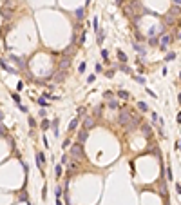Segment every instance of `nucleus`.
Segmentation results:
<instances>
[{
  "label": "nucleus",
  "instance_id": "f257e3e1",
  "mask_svg": "<svg viewBox=\"0 0 181 205\" xmlns=\"http://www.w3.org/2000/svg\"><path fill=\"white\" fill-rule=\"evenodd\" d=\"M130 120H132V111H129V109H122L119 111V114H118V124L119 125L127 127L130 124Z\"/></svg>",
  "mask_w": 181,
  "mask_h": 205
},
{
  "label": "nucleus",
  "instance_id": "f03ea898",
  "mask_svg": "<svg viewBox=\"0 0 181 205\" xmlns=\"http://www.w3.org/2000/svg\"><path fill=\"white\" fill-rule=\"evenodd\" d=\"M71 156L74 160H78L80 156H83V143H73V147H71Z\"/></svg>",
  "mask_w": 181,
  "mask_h": 205
},
{
  "label": "nucleus",
  "instance_id": "7ed1b4c3",
  "mask_svg": "<svg viewBox=\"0 0 181 205\" xmlns=\"http://www.w3.org/2000/svg\"><path fill=\"white\" fill-rule=\"evenodd\" d=\"M94 125H96L94 116H85V118H83V122H82V129H85V131H91Z\"/></svg>",
  "mask_w": 181,
  "mask_h": 205
},
{
  "label": "nucleus",
  "instance_id": "20e7f679",
  "mask_svg": "<svg viewBox=\"0 0 181 205\" xmlns=\"http://www.w3.org/2000/svg\"><path fill=\"white\" fill-rule=\"evenodd\" d=\"M170 40H172V36L170 35H161V36H159V46H161V49L165 51L167 49V46L170 44Z\"/></svg>",
  "mask_w": 181,
  "mask_h": 205
},
{
  "label": "nucleus",
  "instance_id": "39448f33",
  "mask_svg": "<svg viewBox=\"0 0 181 205\" xmlns=\"http://www.w3.org/2000/svg\"><path fill=\"white\" fill-rule=\"evenodd\" d=\"M44 161H45V156H44V153L42 151H36V167L42 171L44 169Z\"/></svg>",
  "mask_w": 181,
  "mask_h": 205
},
{
  "label": "nucleus",
  "instance_id": "423d86ee",
  "mask_svg": "<svg viewBox=\"0 0 181 205\" xmlns=\"http://www.w3.org/2000/svg\"><path fill=\"white\" fill-rule=\"evenodd\" d=\"M87 138H89V131H85V129L78 131V143H85Z\"/></svg>",
  "mask_w": 181,
  "mask_h": 205
},
{
  "label": "nucleus",
  "instance_id": "0eeeda50",
  "mask_svg": "<svg viewBox=\"0 0 181 205\" xmlns=\"http://www.w3.org/2000/svg\"><path fill=\"white\" fill-rule=\"evenodd\" d=\"M69 66H71V58H69V56L62 58V62H60V69H62V71L65 69V71H67V69H69Z\"/></svg>",
  "mask_w": 181,
  "mask_h": 205
},
{
  "label": "nucleus",
  "instance_id": "6e6552de",
  "mask_svg": "<svg viewBox=\"0 0 181 205\" xmlns=\"http://www.w3.org/2000/svg\"><path fill=\"white\" fill-rule=\"evenodd\" d=\"M132 47H134V51H136V53H139L141 56H143V55L147 53V51H145V47H143L141 44H138V42H134V44H132Z\"/></svg>",
  "mask_w": 181,
  "mask_h": 205
},
{
  "label": "nucleus",
  "instance_id": "1a4fd4ad",
  "mask_svg": "<svg viewBox=\"0 0 181 205\" xmlns=\"http://www.w3.org/2000/svg\"><path fill=\"white\" fill-rule=\"evenodd\" d=\"M116 53H118V60H119V62H122V64H127V62H129V58H127V55H125V53H123L122 49H118Z\"/></svg>",
  "mask_w": 181,
  "mask_h": 205
},
{
  "label": "nucleus",
  "instance_id": "9d476101",
  "mask_svg": "<svg viewBox=\"0 0 181 205\" xmlns=\"http://www.w3.org/2000/svg\"><path fill=\"white\" fill-rule=\"evenodd\" d=\"M74 15H76L78 20H83V18H85V7H78V9L74 11Z\"/></svg>",
  "mask_w": 181,
  "mask_h": 205
},
{
  "label": "nucleus",
  "instance_id": "9b49d317",
  "mask_svg": "<svg viewBox=\"0 0 181 205\" xmlns=\"http://www.w3.org/2000/svg\"><path fill=\"white\" fill-rule=\"evenodd\" d=\"M78 122H80V118H73V120H71V124H69V133H73V131L78 129Z\"/></svg>",
  "mask_w": 181,
  "mask_h": 205
},
{
  "label": "nucleus",
  "instance_id": "f8f14e48",
  "mask_svg": "<svg viewBox=\"0 0 181 205\" xmlns=\"http://www.w3.org/2000/svg\"><path fill=\"white\" fill-rule=\"evenodd\" d=\"M141 131H143V134H145L147 138H150V133H152V127H150L149 124H143V125H141Z\"/></svg>",
  "mask_w": 181,
  "mask_h": 205
},
{
  "label": "nucleus",
  "instance_id": "ddd939ff",
  "mask_svg": "<svg viewBox=\"0 0 181 205\" xmlns=\"http://www.w3.org/2000/svg\"><path fill=\"white\" fill-rule=\"evenodd\" d=\"M0 13H2V18H4V20H9L11 15H13V11H11V9H6V7H2V11H0Z\"/></svg>",
  "mask_w": 181,
  "mask_h": 205
},
{
  "label": "nucleus",
  "instance_id": "4468645a",
  "mask_svg": "<svg viewBox=\"0 0 181 205\" xmlns=\"http://www.w3.org/2000/svg\"><path fill=\"white\" fill-rule=\"evenodd\" d=\"M103 40H105V31H103V29H100V31H98V38H96V42L102 46V44H103Z\"/></svg>",
  "mask_w": 181,
  "mask_h": 205
},
{
  "label": "nucleus",
  "instance_id": "2eb2a0df",
  "mask_svg": "<svg viewBox=\"0 0 181 205\" xmlns=\"http://www.w3.org/2000/svg\"><path fill=\"white\" fill-rule=\"evenodd\" d=\"M36 104H38V105H40V107H42V109H44V107H47V105H49V104H47V98H44V96H40V98H38V100H36Z\"/></svg>",
  "mask_w": 181,
  "mask_h": 205
},
{
  "label": "nucleus",
  "instance_id": "dca6fc26",
  "mask_svg": "<svg viewBox=\"0 0 181 205\" xmlns=\"http://www.w3.org/2000/svg\"><path fill=\"white\" fill-rule=\"evenodd\" d=\"M102 111H103V105H102V104L96 105V107H94V118H100V116H102Z\"/></svg>",
  "mask_w": 181,
  "mask_h": 205
},
{
  "label": "nucleus",
  "instance_id": "f3484780",
  "mask_svg": "<svg viewBox=\"0 0 181 205\" xmlns=\"http://www.w3.org/2000/svg\"><path fill=\"white\" fill-rule=\"evenodd\" d=\"M138 109L141 111V113H147L149 111V105L145 104V102H138Z\"/></svg>",
  "mask_w": 181,
  "mask_h": 205
},
{
  "label": "nucleus",
  "instance_id": "a211bd4d",
  "mask_svg": "<svg viewBox=\"0 0 181 205\" xmlns=\"http://www.w3.org/2000/svg\"><path fill=\"white\" fill-rule=\"evenodd\" d=\"M40 127H42V131H47V129L51 127V122H49L47 118H44V120H42V125H40Z\"/></svg>",
  "mask_w": 181,
  "mask_h": 205
},
{
  "label": "nucleus",
  "instance_id": "6ab92c4d",
  "mask_svg": "<svg viewBox=\"0 0 181 205\" xmlns=\"http://www.w3.org/2000/svg\"><path fill=\"white\" fill-rule=\"evenodd\" d=\"M0 66H2V69H6V71H9V73H13V74L16 73V71H15L13 67H9V66H7V64L4 62V60H0Z\"/></svg>",
  "mask_w": 181,
  "mask_h": 205
},
{
  "label": "nucleus",
  "instance_id": "aec40b11",
  "mask_svg": "<svg viewBox=\"0 0 181 205\" xmlns=\"http://www.w3.org/2000/svg\"><path fill=\"white\" fill-rule=\"evenodd\" d=\"M53 129H54V136H60V131H58V118L53 120Z\"/></svg>",
  "mask_w": 181,
  "mask_h": 205
},
{
  "label": "nucleus",
  "instance_id": "412c9836",
  "mask_svg": "<svg viewBox=\"0 0 181 205\" xmlns=\"http://www.w3.org/2000/svg\"><path fill=\"white\" fill-rule=\"evenodd\" d=\"M119 107V102L118 100H111L109 102V109H118Z\"/></svg>",
  "mask_w": 181,
  "mask_h": 205
},
{
  "label": "nucleus",
  "instance_id": "4be33fe9",
  "mask_svg": "<svg viewBox=\"0 0 181 205\" xmlns=\"http://www.w3.org/2000/svg\"><path fill=\"white\" fill-rule=\"evenodd\" d=\"M67 163H69V156L62 154V158H60V165H67Z\"/></svg>",
  "mask_w": 181,
  "mask_h": 205
},
{
  "label": "nucleus",
  "instance_id": "5701e85b",
  "mask_svg": "<svg viewBox=\"0 0 181 205\" xmlns=\"http://www.w3.org/2000/svg\"><path fill=\"white\" fill-rule=\"evenodd\" d=\"M149 44H150V46H158V44H159V36H152V38H149Z\"/></svg>",
  "mask_w": 181,
  "mask_h": 205
},
{
  "label": "nucleus",
  "instance_id": "b1692460",
  "mask_svg": "<svg viewBox=\"0 0 181 205\" xmlns=\"http://www.w3.org/2000/svg\"><path fill=\"white\" fill-rule=\"evenodd\" d=\"M62 165H54V174H56V178H60V176H62Z\"/></svg>",
  "mask_w": 181,
  "mask_h": 205
},
{
  "label": "nucleus",
  "instance_id": "393cba45",
  "mask_svg": "<svg viewBox=\"0 0 181 205\" xmlns=\"http://www.w3.org/2000/svg\"><path fill=\"white\" fill-rule=\"evenodd\" d=\"M118 96H119V98H122V100H127V98H129V93L122 89V91H118Z\"/></svg>",
  "mask_w": 181,
  "mask_h": 205
},
{
  "label": "nucleus",
  "instance_id": "a878e982",
  "mask_svg": "<svg viewBox=\"0 0 181 205\" xmlns=\"http://www.w3.org/2000/svg\"><path fill=\"white\" fill-rule=\"evenodd\" d=\"M176 58V53L174 51H170V53H167V56H165V60H167V62H172V60Z\"/></svg>",
  "mask_w": 181,
  "mask_h": 205
},
{
  "label": "nucleus",
  "instance_id": "bb28decb",
  "mask_svg": "<svg viewBox=\"0 0 181 205\" xmlns=\"http://www.w3.org/2000/svg\"><path fill=\"white\" fill-rule=\"evenodd\" d=\"M132 78H134V80H136V82H138V84H145V78H143V76H141V74H134V76H132Z\"/></svg>",
  "mask_w": 181,
  "mask_h": 205
},
{
  "label": "nucleus",
  "instance_id": "cd10ccee",
  "mask_svg": "<svg viewBox=\"0 0 181 205\" xmlns=\"http://www.w3.org/2000/svg\"><path fill=\"white\" fill-rule=\"evenodd\" d=\"M64 76H65V73H64L62 69H60V71H58V76H56L54 80H56V82H62V80H64Z\"/></svg>",
  "mask_w": 181,
  "mask_h": 205
},
{
  "label": "nucleus",
  "instance_id": "c85d7f7f",
  "mask_svg": "<svg viewBox=\"0 0 181 205\" xmlns=\"http://www.w3.org/2000/svg\"><path fill=\"white\" fill-rule=\"evenodd\" d=\"M152 124H159V116L156 111H152Z\"/></svg>",
  "mask_w": 181,
  "mask_h": 205
},
{
  "label": "nucleus",
  "instance_id": "c756f323",
  "mask_svg": "<svg viewBox=\"0 0 181 205\" xmlns=\"http://www.w3.org/2000/svg\"><path fill=\"white\" fill-rule=\"evenodd\" d=\"M92 27H94V33L100 31V27H98V16H94V20H92Z\"/></svg>",
  "mask_w": 181,
  "mask_h": 205
},
{
  "label": "nucleus",
  "instance_id": "7c9ffc66",
  "mask_svg": "<svg viewBox=\"0 0 181 205\" xmlns=\"http://www.w3.org/2000/svg\"><path fill=\"white\" fill-rule=\"evenodd\" d=\"M102 58L105 60V62H109V51L107 49H102Z\"/></svg>",
  "mask_w": 181,
  "mask_h": 205
},
{
  "label": "nucleus",
  "instance_id": "2f4dec72",
  "mask_svg": "<svg viewBox=\"0 0 181 205\" xmlns=\"http://www.w3.org/2000/svg\"><path fill=\"white\" fill-rule=\"evenodd\" d=\"M174 22H176V20H174V18H172L170 15H168V16H165V24H168V26H172Z\"/></svg>",
  "mask_w": 181,
  "mask_h": 205
},
{
  "label": "nucleus",
  "instance_id": "473e14b6",
  "mask_svg": "<svg viewBox=\"0 0 181 205\" xmlns=\"http://www.w3.org/2000/svg\"><path fill=\"white\" fill-rule=\"evenodd\" d=\"M54 194H56V198H62V194H64V189H62V187H56Z\"/></svg>",
  "mask_w": 181,
  "mask_h": 205
},
{
  "label": "nucleus",
  "instance_id": "72a5a7b5",
  "mask_svg": "<svg viewBox=\"0 0 181 205\" xmlns=\"http://www.w3.org/2000/svg\"><path fill=\"white\" fill-rule=\"evenodd\" d=\"M119 69H122L123 73H127V74L130 73V67H129V66H125V64H122V66H119Z\"/></svg>",
  "mask_w": 181,
  "mask_h": 205
},
{
  "label": "nucleus",
  "instance_id": "f704fd0d",
  "mask_svg": "<svg viewBox=\"0 0 181 205\" xmlns=\"http://www.w3.org/2000/svg\"><path fill=\"white\" fill-rule=\"evenodd\" d=\"M85 67H87V64L82 62V64H80V67H78V73H85Z\"/></svg>",
  "mask_w": 181,
  "mask_h": 205
},
{
  "label": "nucleus",
  "instance_id": "c9c22d12",
  "mask_svg": "<svg viewBox=\"0 0 181 205\" xmlns=\"http://www.w3.org/2000/svg\"><path fill=\"white\" fill-rule=\"evenodd\" d=\"M76 113H78V116H83V114H85V107H78Z\"/></svg>",
  "mask_w": 181,
  "mask_h": 205
},
{
  "label": "nucleus",
  "instance_id": "e433bc0d",
  "mask_svg": "<svg viewBox=\"0 0 181 205\" xmlns=\"http://www.w3.org/2000/svg\"><path fill=\"white\" fill-rule=\"evenodd\" d=\"M94 80H96V74H89V76H87V84H92Z\"/></svg>",
  "mask_w": 181,
  "mask_h": 205
},
{
  "label": "nucleus",
  "instance_id": "4c0bfd02",
  "mask_svg": "<svg viewBox=\"0 0 181 205\" xmlns=\"http://www.w3.org/2000/svg\"><path fill=\"white\" fill-rule=\"evenodd\" d=\"M69 145H71V140H69V138H65V140H64V143H62V147L65 149V147H69Z\"/></svg>",
  "mask_w": 181,
  "mask_h": 205
},
{
  "label": "nucleus",
  "instance_id": "58836bf2",
  "mask_svg": "<svg viewBox=\"0 0 181 205\" xmlns=\"http://www.w3.org/2000/svg\"><path fill=\"white\" fill-rule=\"evenodd\" d=\"M34 125H36V122H34V118H31V116H29V127H31V129H34Z\"/></svg>",
  "mask_w": 181,
  "mask_h": 205
},
{
  "label": "nucleus",
  "instance_id": "ea45409f",
  "mask_svg": "<svg viewBox=\"0 0 181 205\" xmlns=\"http://www.w3.org/2000/svg\"><path fill=\"white\" fill-rule=\"evenodd\" d=\"M172 178H174V176H172V169L168 167V169H167V180H172Z\"/></svg>",
  "mask_w": 181,
  "mask_h": 205
},
{
  "label": "nucleus",
  "instance_id": "a19ab883",
  "mask_svg": "<svg viewBox=\"0 0 181 205\" xmlns=\"http://www.w3.org/2000/svg\"><path fill=\"white\" fill-rule=\"evenodd\" d=\"M11 96H13V100H15V102H16V104H20V96H18V94H16V93H13V94H11Z\"/></svg>",
  "mask_w": 181,
  "mask_h": 205
},
{
  "label": "nucleus",
  "instance_id": "79ce46f5",
  "mask_svg": "<svg viewBox=\"0 0 181 205\" xmlns=\"http://www.w3.org/2000/svg\"><path fill=\"white\" fill-rule=\"evenodd\" d=\"M103 98H112V91H105L103 93Z\"/></svg>",
  "mask_w": 181,
  "mask_h": 205
},
{
  "label": "nucleus",
  "instance_id": "37998d69",
  "mask_svg": "<svg viewBox=\"0 0 181 205\" xmlns=\"http://www.w3.org/2000/svg\"><path fill=\"white\" fill-rule=\"evenodd\" d=\"M107 78H112L114 76V69H111V71H107V74H105Z\"/></svg>",
  "mask_w": 181,
  "mask_h": 205
},
{
  "label": "nucleus",
  "instance_id": "c03bdc74",
  "mask_svg": "<svg viewBox=\"0 0 181 205\" xmlns=\"http://www.w3.org/2000/svg\"><path fill=\"white\" fill-rule=\"evenodd\" d=\"M94 69H96V73H102V69H103V67H102V64H96V67H94Z\"/></svg>",
  "mask_w": 181,
  "mask_h": 205
},
{
  "label": "nucleus",
  "instance_id": "a18cd8bd",
  "mask_svg": "<svg viewBox=\"0 0 181 205\" xmlns=\"http://www.w3.org/2000/svg\"><path fill=\"white\" fill-rule=\"evenodd\" d=\"M18 109H20V111H24V113H27V107L22 105V104H18Z\"/></svg>",
  "mask_w": 181,
  "mask_h": 205
},
{
  "label": "nucleus",
  "instance_id": "49530a36",
  "mask_svg": "<svg viewBox=\"0 0 181 205\" xmlns=\"http://www.w3.org/2000/svg\"><path fill=\"white\" fill-rule=\"evenodd\" d=\"M176 192L181 194V183H176Z\"/></svg>",
  "mask_w": 181,
  "mask_h": 205
},
{
  "label": "nucleus",
  "instance_id": "de8ad7c7",
  "mask_svg": "<svg viewBox=\"0 0 181 205\" xmlns=\"http://www.w3.org/2000/svg\"><path fill=\"white\" fill-rule=\"evenodd\" d=\"M174 149H176V151H179V149H181V142H179V140L176 142V145H174Z\"/></svg>",
  "mask_w": 181,
  "mask_h": 205
},
{
  "label": "nucleus",
  "instance_id": "09e8293b",
  "mask_svg": "<svg viewBox=\"0 0 181 205\" xmlns=\"http://www.w3.org/2000/svg\"><path fill=\"white\" fill-rule=\"evenodd\" d=\"M176 122H177V124H179V125H181V111H179V113H177V116H176Z\"/></svg>",
  "mask_w": 181,
  "mask_h": 205
},
{
  "label": "nucleus",
  "instance_id": "8fccbe9b",
  "mask_svg": "<svg viewBox=\"0 0 181 205\" xmlns=\"http://www.w3.org/2000/svg\"><path fill=\"white\" fill-rule=\"evenodd\" d=\"M42 198H44V200L47 198V187H44V191H42Z\"/></svg>",
  "mask_w": 181,
  "mask_h": 205
},
{
  "label": "nucleus",
  "instance_id": "3c124183",
  "mask_svg": "<svg viewBox=\"0 0 181 205\" xmlns=\"http://www.w3.org/2000/svg\"><path fill=\"white\" fill-rule=\"evenodd\" d=\"M38 114H40V116H42V118H44V116H45L47 113H45V109H40V113H38Z\"/></svg>",
  "mask_w": 181,
  "mask_h": 205
},
{
  "label": "nucleus",
  "instance_id": "603ef678",
  "mask_svg": "<svg viewBox=\"0 0 181 205\" xmlns=\"http://www.w3.org/2000/svg\"><path fill=\"white\" fill-rule=\"evenodd\" d=\"M136 40H143V35H139V33L136 31Z\"/></svg>",
  "mask_w": 181,
  "mask_h": 205
},
{
  "label": "nucleus",
  "instance_id": "864d4df0",
  "mask_svg": "<svg viewBox=\"0 0 181 205\" xmlns=\"http://www.w3.org/2000/svg\"><path fill=\"white\" fill-rule=\"evenodd\" d=\"M147 93H149V94H150L152 98H156V93H152V89H147Z\"/></svg>",
  "mask_w": 181,
  "mask_h": 205
},
{
  "label": "nucleus",
  "instance_id": "5fc2aeb1",
  "mask_svg": "<svg viewBox=\"0 0 181 205\" xmlns=\"http://www.w3.org/2000/svg\"><path fill=\"white\" fill-rule=\"evenodd\" d=\"M56 205H64V203H62V200H60V198H56Z\"/></svg>",
  "mask_w": 181,
  "mask_h": 205
},
{
  "label": "nucleus",
  "instance_id": "6e6d98bb",
  "mask_svg": "<svg viewBox=\"0 0 181 205\" xmlns=\"http://www.w3.org/2000/svg\"><path fill=\"white\" fill-rule=\"evenodd\" d=\"M177 102H179V104H181V93L177 94Z\"/></svg>",
  "mask_w": 181,
  "mask_h": 205
},
{
  "label": "nucleus",
  "instance_id": "4d7b16f0",
  "mask_svg": "<svg viewBox=\"0 0 181 205\" xmlns=\"http://www.w3.org/2000/svg\"><path fill=\"white\" fill-rule=\"evenodd\" d=\"M177 38H179V40H181V33H177Z\"/></svg>",
  "mask_w": 181,
  "mask_h": 205
},
{
  "label": "nucleus",
  "instance_id": "13d9d810",
  "mask_svg": "<svg viewBox=\"0 0 181 205\" xmlns=\"http://www.w3.org/2000/svg\"><path fill=\"white\" fill-rule=\"evenodd\" d=\"M0 120H2V114H0Z\"/></svg>",
  "mask_w": 181,
  "mask_h": 205
},
{
  "label": "nucleus",
  "instance_id": "bf43d9fd",
  "mask_svg": "<svg viewBox=\"0 0 181 205\" xmlns=\"http://www.w3.org/2000/svg\"><path fill=\"white\" fill-rule=\"evenodd\" d=\"M179 78H181V73H179Z\"/></svg>",
  "mask_w": 181,
  "mask_h": 205
}]
</instances>
